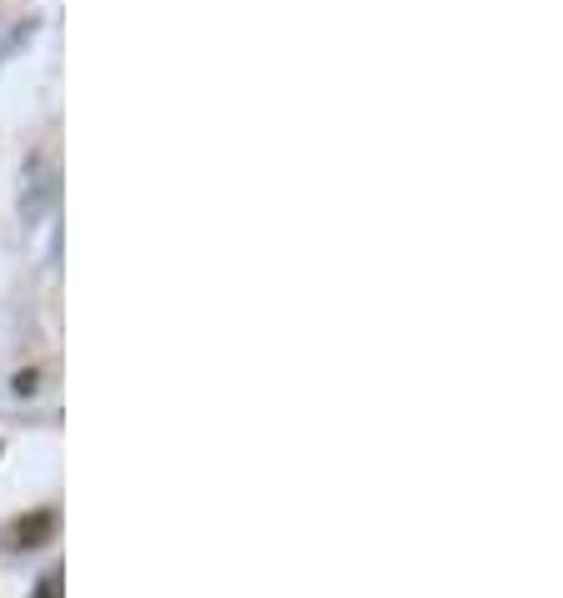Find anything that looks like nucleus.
I'll return each mask as SVG.
<instances>
[{
  "instance_id": "f257e3e1",
  "label": "nucleus",
  "mask_w": 563,
  "mask_h": 598,
  "mask_svg": "<svg viewBox=\"0 0 563 598\" xmlns=\"http://www.w3.org/2000/svg\"><path fill=\"white\" fill-rule=\"evenodd\" d=\"M55 528H61V513L55 508H35V513H21V518L6 528V544L11 548H41L55 538Z\"/></svg>"
},
{
  "instance_id": "f03ea898",
  "label": "nucleus",
  "mask_w": 563,
  "mask_h": 598,
  "mask_svg": "<svg viewBox=\"0 0 563 598\" xmlns=\"http://www.w3.org/2000/svg\"><path fill=\"white\" fill-rule=\"evenodd\" d=\"M45 186H51L45 156H31V162H25V221H35L45 212Z\"/></svg>"
},
{
  "instance_id": "7ed1b4c3",
  "label": "nucleus",
  "mask_w": 563,
  "mask_h": 598,
  "mask_svg": "<svg viewBox=\"0 0 563 598\" xmlns=\"http://www.w3.org/2000/svg\"><path fill=\"white\" fill-rule=\"evenodd\" d=\"M31 598H65V578H61V568H51V574H45L41 584L31 588Z\"/></svg>"
},
{
  "instance_id": "20e7f679",
  "label": "nucleus",
  "mask_w": 563,
  "mask_h": 598,
  "mask_svg": "<svg viewBox=\"0 0 563 598\" xmlns=\"http://www.w3.org/2000/svg\"><path fill=\"white\" fill-rule=\"evenodd\" d=\"M35 388H41V372H35V368H25L21 378H16V392H21V398H25V392H35Z\"/></svg>"
}]
</instances>
